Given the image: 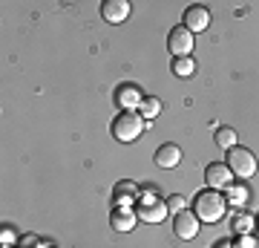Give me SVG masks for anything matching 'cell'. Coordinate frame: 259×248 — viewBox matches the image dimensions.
I'll return each instance as SVG.
<instances>
[{
  "label": "cell",
  "mask_w": 259,
  "mask_h": 248,
  "mask_svg": "<svg viewBox=\"0 0 259 248\" xmlns=\"http://www.w3.org/2000/svg\"><path fill=\"white\" fill-rule=\"evenodd\" d=\"M225 208H228L225 196L219 191H213V188L199 191V193H196V199H193V214L199 217V222H207V225H213V222L222 220Z\"/></svg>",
  "instance_id": "1"
},
{
  "label": "cell",
  "mask_w": 259,
  "mask_h": 248,
  "mask_svg": "<svg viewBox=\"0 0 259 248\" xmlns=\"http://www.w3.org/2000/svg\"><path fill=\"white\" fill-rule=\"evenodd\" d=\"M110 133H112L115 141H124V145L136 141V138L144 133V119H141V113L139 110H121L118 116L112 119Z\"/></svg>",
  "instance_id": "2"
},
{
  "label": "cell",
  "mask_w": 259,
  "mask_h": 248,
  "mask_svg": "<svg viewBox=\"0 0 259 248\" xmlns=\"http://www.w3.org/2000/svg\"><path fill=\"white\" fill-rule=\"evenodd\" d=\"M228 167H231V173L236 179H250V176L256 173V156L250 153L248 147L236 145L228 150Z\"/></svg>",
  "instance_id": "3"
},
{
  "label": "cell",
  "mask_w": 259,
  "mask_h": 248,
  "mask_svg": "<svg viewBox=\"0 0 259 248\" xmlns=\"http://www.w3.org/2000/svg\"><path fill=\"white\" fill-rule=\"evenodd\" d=\"M139 208H136V214H139V220L150 222V225H158V222L167 220V214H170V208H167V199H161V196H144L141 193Z\"/></svg>",
  "instance_id": "4"
},
{
  "label": "cell",
  "mask_w": 259,
  "mask_h": 248,
  "mask_svg": "<svg viewBox=\"0 0 259 248\" xmlns=\"http://www.w3.org/2000/svg\"><path fill=\"white\" fill-rule=\"evenodd\" d=\"M193 32L182 23V26H173L170 32H167V49L173 52L176 58H190V52H193Z\"/></svg>",
  "instance_id": "5"
},
{
  "label": "cell",
  "mask_w": 259,
  "mask_h": 248,
  "mask_svg": "<svg viewBox=\"0 0 259 248\" xmlns=\"http://www.w3.org/2000/svg\"><path fill=\"white\" fill-rule=\"evenodd\" d=\"M204 182H207V188H213V191L228 188V185L233 182V173H231V167H228V162H213V165L204 167Z\"/></svg>",
  "instance_id": "6"
},
{
  "label": "cell",
  "mask_w": 259,
  "mask_h": 248,
  "mask_svg": "<svg viewBox=\"0 0 259 248\" xmlns=\"http://www.w3.org/2000/svg\"><path fill=\"white\" fill-rule=\"evenodd\" d=\"M144 98H147V95L141 92L139 84H121L118 90H115V101H118L121 110H139Z\"/></svg>",
  "instance_id": "7"
},
{
  "label": "cell",
  "mask_w": 259,
  "mask_h": 248,
  "mask_svg": "<svg viewBox=\"0 0 259 248\" xmlns=\"http://www.w3.org/2000/svg\"><path fill=\"white\" fill-rule=\"evenodd\" d=\"M199 228H202V222H199V217L190 211H182L173 217V231H176L179 239H193L196 234H199Z\"/></svg>",
  "instance_id": "8"
},
{
  "label": "cell",
  "mask_w": 259,
  "mask_h": 248,
  "mask_svg": "<svg viewBox=\"0 0 259 248\" xmlns=\"http://www.w3.org/2000/svg\"><path fill=\"white\" fill-rule=\"evenodd\" d=\"M185 26L190 29V32H204V29L210 26V9L202 6V3L187 6L185 9Z\"/></svg>",
  "instance_id": "9"
},
{
  "label": "cell",
  "mask_w": 259,
  "mask_h": 248,
  "mask_svg": "<svg viewBox=\"0 0 259 248\" xmlns=\"http://www.w3.org/2000/svg\"><path fill=\"white\" fill-rule=\"evenodd\" d=\"M112 199H115V205L133 208V202H139L141 199V188L136 182H130V179H121V182L112 188Z\"/></svg>",
  "instance_id": "10"
},
{
  "label": "cell",
  "mask_w": 259,
  "mask_h": 248,
  "mask_svg": "<svg viewBox=\"0 0 259 248\" xmlns=\"http://www.w3.org/2000/svg\"><path fill=\"white\" fill-rule=\"evenodd\" d=\"M101 18L107 20V23H124V20L130 18V0H104Z\"/></svg>",
  "instance_id": "11"
},
{
  "label": "cell",
  "mask_w": 259,
  "mask_h": 248,
  "mask_svg": "<svg viewBox=\"0 0 259 248\" xmlns=\"http://www.w3.org/2000/svg\"><path fill=\"white\" fill-rule=\"evenodd\" d=\"M136 222H139V214L133 211V208H124V205H115L112 208V214H110V225L115 231H133L136 228Z\"/></svg>",
  "instance_id": "12"
},
{
  "label": "cell",
  "mask_w": 259,
  "mask_h": 248,
  "mask_svg": "<svg viewBox=\"0 0 259 248\" xmlns=\"http://www.w3.org/2000/svg\"><path fill=\"white\" fill-rule=\"evenodd\" d=\"M179 162H182V147L173 145V141H167V145H161L156 150V165L161 167V170H170V167H176Z\"/></svg>",
  "instance_id": "13"
},
{
  "label": "cell",
  "mask_w": 259,
  "mask_h": 248,
  "mask_svg": "<svg viewBox=\"0 0 259 248\" xmlns=\"http://www.w3.org/2000/svg\"><path fill=\"white\" fill-rule=\"evenodd\" d=\"M231 228H233V234H239V237H245V234H250V231L256 228V217H253L250 211H245V208H239V211L233 214Z\"/></svg>",
  "instance_id": "14"
},
{
  "label": "cell",
  "mask_w": 259,
  "mask_h": 248,
  "mask_svg": "<svg viewBox=\"0 0 259 248\" xmlns=\"http://www.w3.org/2000/svg\"><path fill=\"white\" fill-rule=\"evenodd\" d=\"M225 191H228V193H225V202L233 205V208H245V202H248V196H250L245 185H242V182L233 185V182H231L228 188H225Z\"/></svg>",
  "instance_id": "15"
},
{
  "label": "cell",
  "mask_w": 259,
  "mask_h": 248,
  "mask_svg": "<svg viewBox=\"0 0 259 248\" xmlns=\"http://www.w3.org/2000/svg\"><path fill=\"white\" fill-rule=\"evenodd\" d=\"M139 113H141V119H144V121H153L158 113H161V101H158L156 95H147V98L141 101Z\"/></svg>",
  "instance_id": "16"
},
{
  "label": "cell",
  "mask_w": 259,
  "mask_h": 248,
  "mask_svg": "<svg viewBox=\"0 0 259 248\" xmlns=\"http://www.w3.org/2000/svg\"><path fill=\"white\" fill-rule=\"evenodd\" d=\"M216 145L222 147V150L236 147V130H233V127H219V130H216Z\"/></svg>",
  "instance_id": "17"
},
{
  "label": "cell",
  "mask_w": 259,
  "mask_h": 248,
  "mask_svg": "<svg viewBox=\"0 0 259 248\" xmlns=\"http://www.w3.org/2000/svg\"><path fill=\"white\" fill-rule=\"evenodd\" d=\"M173 73H176L179 78H190V75L196 73V61L193 58H176V61H173Z\"/></svg>",
  "instance_id": "18"
},
{
  "label": "cell",
  "mask_w": 259,
  "mask_h": 248,
  "mask_svg": "<svg viewBox=\"0 0 259 248\" xmlns=\"http://www.w3.org/2000/svg\"><path fill=\"white\" fill-rule=\"evenodd\" d=\"M167 208H170V214H182V211H187V199L182 193H170L167 196Z\"/></svg>",
  "instance_id": "19"
},
{
  "label": "cell",
  "mask_w": 259,
  "mask_h": 248,
  "mask_svg": "<svg viewBox=\"0 0 259 248\" xmlns=\"http://www.w3.org/2000/svg\"><path fill=\"white\" fill-rule=\"evenodd\" d=\"M0 242H3V245H15V242H20L12 225H3V231H0Z\"/></svg>",
  "instance_id": "20"
},
{
  "label": "cell",
  "mask_w": 259,
  "mask_h": 248,
  "mask_svg": "<svg viewBox=\"0 0 259 248\" xmlns=\"http://www.w3.org/2000/svg\"><path fill=\"white\" fill-rule=\"evenodd\" d=\"M44 245V239L40 237H35V234H26V237H20V242L15 248H40Z\"/></svg>",
  "instance_id": "21"
},
{
  "label": "cell",
  "mask_w": 259,
  "mask_h": 248,
  "mask_svg": "<svg viewBox=\"0 0 259 248\" xmlns=\"http://www.w3.org/2000/svg\"><path fill=\"white\" fill-rule=\"evenodd\" d=\"M236 248H259V237H253V234H245V237L236 239Z\"/></svg>",
  "instance_id": "22"
},
{
  "label": "cell",
  "mask_w": 259,
  "mask_h": 248,
  "mask_svg": "<svg viewBox=\"0 0 259 248\" xmlns=\"http://www.w3.org/2000/svg\"><path fill=\"white\" fill-rule=\"evenodd\" d=\"M213 248H236V242H231V239H219V242H213Z\"/></svg>",
  "instance_id": "23"
},
{
  "label": "cell",
  "mask_w": 259,
  "mask_h": 248,
  "mask_svg": "<svg viewBox=\"0 0 259 248\" xmlns=\"http://www.w3.org/2000/svg\"><path fill=\"white\" fill-rule=\"evenodd\" d=\"M40 248H55V245H52V242H44V245H40Z\"/></svg>",
  "instance_id": "24"
},
{
  "label": "cell",
  "mask_w": 259,
  "mask_h": 248,
  "mask_svg": "<svg viewBox=\"0 0 259 248\" xmlns=\"http://www.w3.org/2000/svg\"><path fill=\"white\" fill-rule=\"evenodd\" d=\"M3 248H15V245H3Z\"/></svg>",
  "instance_id": "25"
},
{
  "label": "cell",
  "mask_w": 259,
  "mask_h": 248,
  "mask_svg": "<svg viewBox=\"0 0 259 248\" xmlns=\"http://www.w3.org/2000/svg\"><path fill=\"white\" fill-rule=\"evenodd\" d=\"M256 225H259V217H256Z\"/></svg>",
  "instance_id": "26"
}]
</instances>
